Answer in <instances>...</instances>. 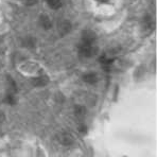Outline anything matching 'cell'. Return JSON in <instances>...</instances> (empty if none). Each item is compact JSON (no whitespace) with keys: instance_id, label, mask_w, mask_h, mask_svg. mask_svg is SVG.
<instances>
[{"instance_id":"obj_1","label":"cell","mask_w":157,"mask_h":157,"mask_svg":"<svg viewBox=\"0 0 157 157\" xmlns=\"http://www.w3.org/2000/svg\"><path fill=\"white\" fill-rule=\"evenodd\" d=\"M75 6L81 12L100 20H109L122 11L121 0H73Z\"/></svg>"},{"instance_id":"obj_2","label":"cell","mask_w":157,"mask_h":157,"mask_svg":"<svg viewBox=\"0 0 157 157\" xmlns=\"http://www.w3.org/2000/svg\"><path fill=\"white\" fill-rule=\"evenodd\" d=\"M18 71L34 78H40L44 75V66L35 59H22L18 64Z\"/></svg>"},{"instance_id":"obj_3","label":"cell","mask_w":157,"mask_h":157,"mask_svg":"<svg viewBox=\"0 0 157 157\" xmlns=\"http://www.w3.org/2000/svg\"><path fill=\"white\" fill-rule=\"evenodd\" d=\"M1 6H2V0H0V8H1Z\"/></svg>"}]
</instances>
